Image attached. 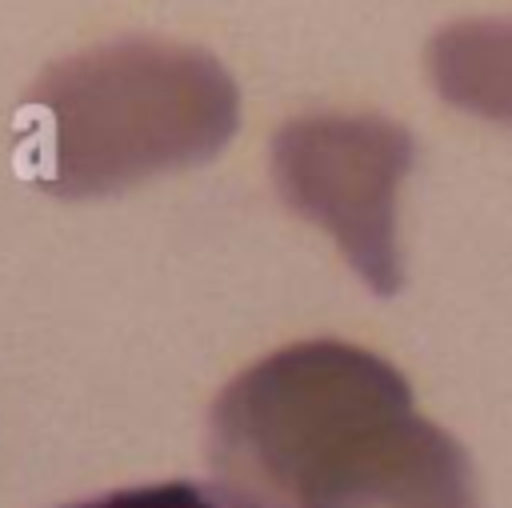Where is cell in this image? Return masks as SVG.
Here are the masks:
<instances>
[{
    "label": "cell",
    "mask_w": 512,
    "mask_h": 508,
    "mask_svg": "<svg viewBox=\"0 0 512 508\" xmlns=\"http://www.w3.org/2000/svg\"><path fill=\"white\" fill-rule=\"evenodd\" d=\"M208 460L260 508H480L464 444L416 412L384 356L344 340H300L232 376Z\"/></svg>",
    "instance_id": "obj_1"
},
{
    "label": "cell",
    "mask_w": 512,
    "mask_h": 508,
    "mask_svg": "<svg viewBox=\"0 0 512 508\" xmlns=\"http://www.w3.org/2000/svg\"><path fill=\"white\" fill-rule=\"evenodd\" d=\"M16 124V156L36 188L104 196L216 156L240 124V96L212 52L132 36L56 60Z\"/></svg>",
    "instance_id": "obj_2"
},
{
    "label": "cell",
    "mask_w": 512,
    "mask_h": 508,
    "mask_svg": "<svg viewBox=\"0 0 512 508\" xmlns=\"http://www.w3.org/2000/svg\"><path fill=\"white\" fill-rule=\"evenodd\" d=\"M412 156V136L376 112L296 116L272 140V176L284 204L328 228L376 296H392L404 280L396 188Z\"/></svg>",
    "instance_id": "obj_3"
},
{
    "label": "cell",
    "mask_w": 512,
    "mask_h": 508,
    "mask_svg": "<svg viewBox=\"0 0 512 508\" xmlns=\"http://www.w3.org/2000/svg\"><path fill=\"white\" fill-rule=\"evenodd\" d=\"M436 88L484 116H504L512 76V24H452L432 44Z\"/></svg>",
    "instance_id": "obj_4"
},
{
    "label": "cell",
    "mask_w": 512,
    "mask_h": 508,
    "mask_svg": "<svg viewBox=\"0 0 512 508\" xmlns=\"http://www.w3.org/2000/svg\"><path fill=\"white\" fill-rule=\"evenodd\" d=\"M60 508H260V504L228 488L224 480H164V484L112 488Z\"/></svg>",
    "instance_id": "obj_5"
}]
</instances>
